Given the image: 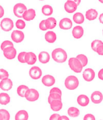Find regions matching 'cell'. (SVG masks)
Returning a JSON list of instances; mask_svg holds the SVG:
<instances>
[{
    "label": "cell",
    "mask_w": 103,
    "mask_h": 120,
    "mask_svg": "<svg viewBox=\"0 0 103 120\" xmlns=\"http://www.w3.org/2000/svg\"><path fill=\"white\" fill-rule=\"evenodd\" d=\"M51 56H52V59L54 60L55 62L59 63V64L65 62L68 58L66 52L61 48H57L54 49L52 51Z\"/></svg>",
    "instance_id": "6da1fadb"
},
{
    "label": "cell",
    "mask_w": 103,
    "mask_h": 120,
    "mask_svg": "<svg viewBox=\"0 0 103 120\" xmlns=\"http://www.w3.org/2000/svg\"><path fill=\"white\" fill-rule=\"evenodd\" d=\"M79 85V80L75 75H69L65 80V86L69 90H74Z\"/></svg>",
    "instance_id": "7a4b0ae2"
},
{
    "label": "cell",
    "mask_w": 103,
    "mask_h": 120,
    "mask_svg": "<svg viewBox=\"0 0 103 120\" xmlns=\"http://www.w3.org/2000/svg\"><path fill=\"white\" fill-rule=\"evenodd\" d=\"M69 68L72 71L76 73H80L83 70V65L79 60H78L76 57H71L68 61Z\"/></svg>",
    "instance_id": "3957f363"
},
{
    "label": "cell",
    "mask_w": 103,
    "mask_h": 120,
    "mask_svg": "<svg viewBox=\"0 0 103 120\" xmlns=\"http://www.w3.org/2000/svg\"><path fill=\"white\" fill-rule=\"evenodd\" d=\"M39 93L36 89H29L26 92L25 97L28 101H35L39 98Z\"/></svg>",
    "instance_id": "277c9868"
},
{
    "label": "cell",
    "mask_w": 103,
    "mask_h": 120,
    "mask_svg": "<svg viewBox=\"0 0 103 120\" xmlns=\"http://www.w3.org/2000/svg\"><path fill=\"white\" fill-rule=\"evenodd\" d=\"M1 28L5 31H9L13 29L14 27L13 21L9 18H5L1 21Z\"/></svg>",
    "instance_id": "5b68a950"
},
{
    "label": "cell",
    "mask_w": 103,
    "mask_h": 120,
    "mask_svg": "<svg viewBox=\"0 0 103 120\" xmlns=\"http://www.w3.org/2000/svg\"><path fill=\"white\" fill-rule=\"evenodd\" d=\"M27 7L22 3H18L13 7V13L18 18H22L24 11L27 10Z\"/></svg>",
    "instance_id": "8992f818"
},
{
    "label": "cell",
    "mask_w": 103,
    "mask_h": 120,
    "mask_svg": "<svg viewBox=\"0 0 103 120\" xmlns=\"http://www.w3.org/2000/svg\"><path fill=\"white\" fill-rule=\"evenodd\" d=\"M4 56L6 59L9 60H13L16 56V50L13 46L8 47L3 50Z\"/></svg>",
    "instance_id": "52a82bcc"
},
{
    "label": "cell",
    "mask_w": 103,
    "mask_h": 120,
    "mask_svg": "<svg viewBox=\"0 0 103 120\" xmlns=\"http://www.w3.org/2000/svg\"><path fill=\"white\" fill-rule=\"evenodd\" d=\"M29 75L31 79L34 80L39 79L42 75V72L39 67H33L30 68L29 71Z\"/></svg>",
    "instance_id": "ba28073f"
},
{
    "label": "cell",
    "mask_w": 103,
    "mask_h": 120,
    "mask_svg": "<svg viewBox=\"0 0 103 120\" xmlns=\"http://www.w3.org/2000/svg\"><path fill=\"white\" fill-rule=\"evenodd\" d=\"M11 38L15 43H21L24 41L25 35L22 31L20 30H14L11 33Z\"/></svg>",
    "instance_id": "9c48e42d"
},
{
    "label": "cell",
    "mask_w": 103,
    "mask_h": 120,
    "mask_svg": "<svg viewBox=\"0 0 103 120\" xmlns=\"http://www.w3.org/2000/svg\"><path fill=\"white\" fill-rule=\"evenodd\" d=\"M13 87V82L9 78H5L0 82V88L4 91H8Z\"/></svg>",
    "instance_id": "30bf717a"
},
{
    "label": "cell",
    "mask_w": 103,
    "mask_h": 120,
    "mask_svg": "<svg viewBox=\"0 0 103 120\" xmlns=\"http://www.w3.org/2000/svg\"><path fill=\"white\" fill-rule=\"evenodd\" d=\"M77 4L73 1L71 0H68L65 4L64 8H65V11L69 13H72L75 12L77 9Z\"/></svg>",
    "instance_id": "8fae6325"
},
{
    "label": "cell",
    "mask_w": 103,
    "mask_h": 120,
    "mask_svg": "<svg viewBox=\"0 0 103 120\" xmlns=\"http://www.w3.org/2000/svg\"><path fill=\"white\" fill-rule=\"evenodd\" d=\"M95 72L92 68H86L83 73V77L86 82H91L94 79Z\"/></svg>",
    "instance_id": "7c38bea8"
},
{
    "label": "cell",
    "mask_w": 103,
    "mask_h": 120,
    "mask_svg": "<svg viewBox=\"0 0 103 120\" xmlns=\"http://www.w3.org/2000/svg\"><path fill=\"white\" fill-rule=\"evenodd\" d=\"M72 27V21L68 18H64L59 22V27L62 30H69Z\"/></svg>",
    "instance_id": "4fadbf2b"
},
{
    "label": "cell",
    "mask_w": 103,
    "mask_h": 120,
    "mask_svg": "<svg viewBox=\"0 0 103 120\" xmlns=\"http://www.w3.org/2000/svg\"><path fill=\"white\" fill-rule=\"evenodd\" d=\"M36 13L34 9H29L26 10L22 15V18L27 21H30L35 18Z\"/></svg>",
    "instance_id": "5bb4252c"
},
{
    "label": "cell",
    "mask_w": 103,
    "mask_h": 120,
    "mask_svg": "<svg viewBox=\"0 0 103 120\" xmlns=\"http://www.w3.org/2000/svg\"><path fill=\"white\" fill-rule=\"evenodd\" d=\"M91 100L94 104H100L103 100V95L99 90L94 91L91 95Z\"/></svg>",
    "instance_id": "9a60e30c"
},
{
    "label": "cell",
    "mask_w": 103,
    "mask_h": 120,
    "mask_svg": "<svg viewBox=\"0 0 103 120\" xmlns=\"http://www.w3.org/2000/svg\"><path fill=\"white\" fill-rule=\"evenodd\" d=\"M42 83L47 87H50L54 85L55 83V79L51 75H45L42 79Z\"/></svg>",
    "instance_id": "2e32d148"
},
{
    "label": "cell",
    "mask_w": 103,
    "mask_h": 120,
    "mask_svg": "<svg viewBox=\"0 0 103 120\" xmlns=\"http://www.w3.org/2000/svg\"><path fill=\"white\" fill-rule=\"evenodd\" d=\"M25 61L26 63L29 65H33L35 64L37 61V56L34 52H27L25 56Z\"/></svg>",
    "instance_id": "e0dca14e"
},
{
    "label": "cell",
    "mask_w": 103,
    "mask_h": 120,
    "mask_svg": "<svg viewBox=\"0 0 103 120\" xmlns=\"http://www.w3.org/2000/svg\"><path fill=\"white\" fill-rule=\"evenodd\" d=\"M72 36L75 39H80L84 34V29L81 26H77L74 27L72 31Z\"/></svg>",
    "instance_id": "ac0fdd59"
},
{
    "label": "cell",
    "mask_w": 103,
    "mask_h": 120,
    "mask_svg": "<svg viewBox=\"0 0 103 120\" xmlns=\"http://www.w3.org/2000/svg\"><path fill=\"white\" fill-rule=\"evenodd\" d=\"M89 98L86 95H80L77 97V103L80 106L82 107H86L89 104Z\"/></svg>",
    "instance_id": "d6986e66"
},
{
    "label": "cell",
    "mask_w": 103,
    "mask_h": 120,
    "mask_svg": "<svg viewBox=\"0 0 103 120\" xmlns=\"http://www.w3.org/2000/svg\"><path fill=\"white\" fill-rule=\"evenodd\" d=\"M45 39L47 42L52 44L54 43L57 40V35L54 31H47L45 34Z\"/></svg>",
    "instance_id": "ffe728a7"
},
{
    "label": "cell",
    "mask_w": 103,
    "mask_h": 120,
    "mask_svg": "<svg viewBox=\"0 0 103 120\" xmlns=\"http://www.w3.org/2000/svg\"><path fill=\"white\" fill-rule=\"evenodd\" d=\"M39 61L43 64H47L50 60V56L47 51H42L39 54Z\"/></svg>",
    "instance_id": "44dd1931"
},
{
    "label": "cell",
    "mask_w": 103,
    "mask_h": 120,
    "mask_svg": "<svg viewBox=\"0 0 103 120\" xmlns=\"http://www.w3.org/2000/svg\"><path fill=\"white\" fill-rule=\"evenodd\" d=\"M98 13L95 9H90L86 12V18L89 21H93L98 17Z\"/></svg>",
    "instance_id": "7402d4cb"
},
{
    "label": "cell",
    "mask_w": 103,
    "mask_h": 120,
    "mask_svg": "<svg viewBox=\"0 0 103 120\" xmlns=\"http://www.w3.org/2000/svg\"><path fill=\"white\" fill-rule=\"evenodd\" d=\"M49 105H50L51 109L53 111L55 112H58L63 107V103L62 100H53Z\"/></svg>",
    "instance_id": "603a6c76"
},
{
    "label": "cell",
    "mask_w": 103,
    "mask_h": 120,
    "mask_svg": "<svg viewBox=\"0 0 103 120\" xmlns=\"http://www.w3.org/2000/svg\"><path fill=\"white\" fill-rule=\"evenodd\" d=\"M28 113L26 110H21L16 113L15 120H28Z\"/></svg>",
    "instance_id": "cb8c5ba5"
},
{
    "label": "cell",
    "mask_w": 103,
    "mask_h": 120,
    "mask_svg": "<svg viewBox=\"0 0 103 120\" xmlns=\"http://www.w3.org/2000/svg\"><path fill=\"white\" fill-rule=\"evenodd\" d=\"M45 26L47 29H53L57 26V21L54 18L50 17L45 20Z\"/></svg>",
    "instance_id": "d4e9b609"
},
{
    "label": "cell",
    "mask_w": 103,
    "mask_h": 120,
    "mask_svg": "<svg viewBox=\"0 0 103 120\" xmlns=\"http://www.w3.org/2000/svg\"><path fill=\"white\" fill-rule=\"evenodd\" d=\"M73 20L76 24H83L85 22V16L83 13H80V12H77L74 15Z\"/></svg>",
    "instance_id": "484cf974"
},
{
    "label": "cell",
    "mask_w": 103,
    "mask_h": 120,
    "mask_svg": "<svg viewBox=\"0 0 103 120\" xmlns=\"http://www.w3.org/2000/svg\"><path fill=\"white\" fill-rule=\"evenodd\" d=\"M10 102V97L7 93L0 94V104L1 105H7Z\"/></svg>",
    "instance_id": "4316f807"
},
{
    "label": "cell",
    "mask_w": 103,
    "mask_h": 120,
    "mask_svg": "<svg viewBox=\"0 0 103 120\" xmlns=\"http://www.w3.org/2000/svg\"><path fill=\"white\" fill-rule=\"evenodd\" d=\"M80 111L78 108L75 107H70L68 110V114L69 116L72 118H76L79 116Z\"/></svg>",
    "instance_id": "83f0119b"
},
{
    "label": "cell",
    "mask_w": 103,
    "mask_h": 120,
    "mask_svg": "<svg viewBox=\"0 0 103 120\" xmlns=\"http://www.w3.org/2000/svg\"><path fill=\"white\" fill-rule=\"evenodd\" d=\"M28 89H29V88L26 85H20L19 86H18V88L17 89V94H18L19 96L21 97H24L26 92H27Z\"/></svg>",
    "instance_id": "f1b7e54d"
},
{
    "label": "cell",
    "mask_w": 103,
    "mask_h": 120,
    "mask_svg": "<svg viewBox=\"0 0 103 120\" xmlns=\"http://www.w3.org/2000/svg\"><path fill=\"white\" fill-rule=\"evenodd\" d=\"M42 13L45 16H50L53 13V9L50 5H44L42 8Z\"/></svg>",
    "instance_id": "f546056e"
},
{
    "label": "cell",
    "mask_w": 103,
    "mask_h": 120,
    "mask_svg": "<svg viewBox=\"0 0 103 120\" xmlns=\"http://www.w3.org/2000/svg\"><path fill=\"white\" fill-rule=\"evenodd\" d=\"M62 100V95L56 93L49 94V95L48 98V101L49 104H50L51 101H52L53 100Z\"/></svg>",
    "instance_id": "4dcf8cb0"
},
{
    "label": "cell",
    "mask_w": 103,
    "mask_h": 120,
    "mask_svg": "<svg viewBox=\"0 0 103 120\" xmlns=\"http://www.w3.org/2000/svg\"><path fill=\"white\" fill-rule=\"evenodd\" d=\"M77 59L78 60H79L81 62V63L83 65V67H86V65H88V57H86V56L84 55V54H78V55L77 56Z\"/></svg>",
    "instance_id": "1f68e13d"
},
{
    "label": "cell",
    "mask_w": 103,
    "mask_h": 120,
    "mask_svg": "<svg viewBox=\"0 0 103 120\" xmlns=\"http://www.w3.org/2000/svg\"><path fill=\"white\" fill-rule=\"evenodd\" d=\"M103 42L101 40H94L92 41V44H91V48H92V50L95 52L96 51V48L101 45H103Z\"/></svg>",
    "instance_id": "d6a6232c"
},
{
    "label": "cell",
    "mask_w": 103,
    "mask_h": 120,
    "mask_svg": "<svg viewBox=\"0 0 103 120\" xmlns=\"http://www.w3.org/2000/svg\"><path fill=\"white\" fill-rule=\"evenodd\" d=\"M0 113L2 114L3 120H10V113L7 110H6V109H0Z\"/></svg>",
    "instance_id": "836d02e7"
},
{
    "label": "cell",
    "mask_w": 103,
    "mask_h": 120,
    "mask_svg": "<svg viewBox=\"0 0 103 120\" xmlns=\"http://www.w3.org/2000/svg\"><path fill=\"white\" fill-rule=\"evenodd\" d=\"M16 27L19 30H22L26 27V22L22 19H18L16 22Z\"/></svg>",
    "instance_id": "e575fe53"
},
{
    "label": "cell",
    "mask_w": 103,
    "mask_h": 120,
    "mask_svg": "<svg viewBox=\"0 0 103 120\" xmlns=\"http://www.w3.org/2000/svg\"><path fill=\"white\" fill-rule=\"evenodd\" d=\"M11 46H13V43L11 42V41L7 40V41H4L2 43L1 45V49L3 51L6 48H7L8 47H11Z\"/></svg>",
    "instance_id": "d590c367"
},
{
    "label": "cell",
    "mask_w": 103,
    "mask_h": 120,
    "mask_svg": "<svg viewBox=\"0 0 103 120\" xmlns=\"http://www.w3.org/2000/svg\"><path fill=\"white\" fill-rule=\"evenodd\" d=\"M26 51H22L21 52L18 56V59L19 62L22 63V64H25L26 61H25V56L26 54Z\"/></svg>",
    "instance_id": "8d00e7d4"
},
{
    "label": "cell",
    "mask_w": 103,
    "mask_h": 120,
    "mask_svg": "<svg viewBox=\"0 0 103 120\" xmlns=\"http://www.w3.org/2000/svg\"><path fill=\"white\" fill-rule=\"evenodd\" d=\"M9 74L4 69H0V80L5 78H9Z\"/></svg>",
    "instance_id": "74e56055"
},
{
    "label": "cell",
    "mask_w": 103,
    "mask_h": 120,
    "mask_svg": "<svg viewBox=\"0 0 103 120\" xmlns=\"http://www.w3.org/2000/svg\"><path fill=\"white\" fill-rule=\"evenodd\" d=\"M39 27L40 30H42V31H46V30H48L46 26H45V20H43L40 22Z\"/></svg>",
    "instance_id": "f35d334b"
},
{
    "label": "cell",
    "mask_w": 103,
    "mask_h": 120,
    "mask_svg": "<svg viewBox=\"0 0 103 120\" xmlns=\"http://www.w3.org/2000/svg\"><path fill=\"white\" fill-rule=\"evenodd\" d=\"M83 120H95V117L93 115L91 114V113H88L85 115Z\"/></svg>",
    "instance_id": "ab89813d"
},
{
    "label": "cell",
    "mask_w": 103,
    "mask_h": 120,
    "mask_svg": "<svg viewBox=\"0 0 103 120\" xmlns=\"http://www.w3.org/2000/svg\"><path fill=\"white\" fill-rule=\"evenodd\" d=\"M52 93H56L60 95L62 94V90H61L59 88H57V87H54V88H52V89L50 90L49 94H52Z\"/></svg>",
    "instance_id": "60d3db41"
},
{
    "label": "cell",
    "mask_w": 103,
    "mask_h": 120,
    "mask_svg": "<svg viewBox=\"0 0 103 120\" xmlns=\"http://www.w3.org/2000/svg\"><path fill=\"white\" fill-rule=\"evenodd\" d=\"M96 52L98 54L99 56H103V44L99 45L97 48H96Z\"/></svg>",
    "instance_id": "b9f144b4"
},
{
    "label": "cell",
    "mask_w": 103,
    "mask_h": 120,
    "mask_svg": "<svg viewBox=\"0 0 103 120\" xmlns=\"http://www.w3.org/2000/svg\"><path fill=\"white\" fill-rule=\"evenodd\" d=\"M60 115L58 113H54L50 116L49 118V120H58L60 116Z\"/></svg>",
    "instance_id": "7bdbcfd3"
},
{
    "label": "cell",
    "mask_w": 103,
    "mask_h": 120,
    "mask_svg": "<svg viewBox=\"0 0 103 120\" xmlns=\"http://www.w3.org/2000/svg\"><path fill=\"white\" fill-rule=\"evenodd\" d=\"M98 78L99 79L101 80H103V68L99 70V71L98 72Z\"/></svg>",
    "instance_id": "ee69618b"
},
{
    "label": "cell",
    "mask_w": 103,
    "mask_h": 120,
    "mask_svg": "<svg viewBox=\"0 0 103 120\" xmlns=\"http://www.w3.org/2000/svg\"><path fill=\"white\" fill-rule=\"evenodd\" d=\"M4 15V10L1 6H0V18L3 17Z\"/></svg>",
    "instance_id": "f6af8a7d"
},
{
    "label": "cell",
    "mask_w": 103,
    "mask_h": 120,
    "mask_svg": "<svg viewBox=\"0 0 103 120\" xmlns=\"http://www.w3.org/2000/svg\"><path fill=\"white\" fill-rule=\"evenodd\" d=\"M58 120H69V118L65 115L63 116H60Z\"/></svg>",
    "instance_id": "bcb514c9"
},
{
    "label": "cell",
    "mask_w": 103,
    "mask_h": 120,
    "mask_svg": "<svg viewBox=\"0 0 103 120\" xmlns=\"http://www.w3.org/2000/svg\"><path fill=\"white\" fill-rule=\"evenodd\" d=\"M99 21L101 24H103V13H101L99 16Z\"/></svg>",
    "instance_id": "7dc6e473"
},
{
    "label": "cell",
    "mask_w": 103,
    "mask_h": 120,
    "mask_svg": "<svg viewBox=\"0 0 103 120\" xmlns=\"http://www.w3.org/2000/svg\"><path fill=\"white\" fill-rule=\"evenodd\" d=\"M71 1H73L75 2L77 4L78 6H79V5L80 4V3H81V0H71Z\"/></svg>",
    "instance_id": "c3c4849f"
},
{
    "label": "cell",
    "mask_w": 103,
    "mask_h": 120,
    "mask_svg": "<svg viewBox=\"0 0 103 120\" xmlns=\"http://www.w3.org/2000/svg\"><path fill=\"white\" fill-rule=\"evenodd\" d=\"M0 120H3V116H2V114L0 113Z\"/></svg>",
    "instance_id": "681fc988"
},
{
    "label": "cell",
    "mask_w": 103,
    "mask_h": 120,
    "mask_svg": "<svg viewBox=\"0 0 103 120\" xmlns=\"http://www.w3.org/2000/svg\"><path fill=\"white\" fill-rule=\"evenodd\" d=\"M100 2V3H103V0H98Z\"/></svg>",
    "instance_id": "f907efd6"
},
{
    "label": "cell",
    "mask_w": 103,
    "mask_h": 120,
    "mask_svg": "<svg viewBox=\"0 0 103 120\" xmlns=\"http://www.w3.org/2000/svg\"><path fill=\"white\" fill-rule=\"evenodd\" d=\"M39 1H44V0H39Z\"/></svg>",
    "instance_id": "816d5d0a"
},
{
    "label": "cell",
    "mask_w": 103,
    "mask_h": 120,
    "mask_svg": "<svg viewBox=\"0 0 103 120\" xmlns=\"http://www.w3.org/2000/svg\"></svg>",
    "instance_id": "f5cc1de1"
}]
</instances>
